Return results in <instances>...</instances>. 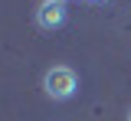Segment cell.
Wrapping results in <instances>:
<instances>
[{"instance_id": "6da1fadb", "label": "cell", "mask_w": 131, "mask_h": 121, "mask_svg": "<svg viewBox=\"0 0 131 121\" xmlns=\"http://www.w3.org/2000/svg\"><path fill=\"white\" fill-rule=\"evenodd\" d=\"M43 92L52 102H69L75 92H79V75L69 69V66H52L43 75Z\"/></svg>"}, {"instance_id": "7a4b0ae2", "label": "cell", "mask_w": 131, "mask_h": 121, "mask_svg": "<svg viewBox=\"0 0 131 121\" xmlns=\"http://www.w3.org/2000/svg\"><path fill=\"white\" fill-rule=\"evenodd\" d=\"M66 17H69V10H66L62 0H43L39 10H36V26L46 30V33H52V30H59L66 23Z\"/></svg>"}, {"instance_id": "3957f363", "label": "cell", "mask_w": 131, "mask_h": 121, "mask_svg": "<svg viewBox=\"0 0 131 121\" xmlns=\"http://www.w3.org/2000/svg\"><path fill=\"white\" fill-rule=\"evenodd\" d=\"M128 121H131V115H128Z\"/></svg>"}]
</instances>
